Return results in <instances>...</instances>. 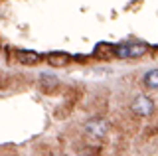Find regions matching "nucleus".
<instances>
[{"mask_svg":"<svg viewBox=\"0 0 158 156\" xmlns=\"http://www.w3.org/2000/svg\"><path fill=\"white\" fill-rule=\"evenodd\" d=\"M117 57L125 60V57H140L148 51V46L146 43H140V42H132V43H121V46L113 47Z\"/></svg>","mask_w":158,"mask_h":156,"instance_id":"1","label":"nucleus"},{"mask_svg":"<svg viewBox=\"0 0 158 156\" xmlns=\"http://www.w3.org/2000/svg\"><path fill=\"white\" fill-rule=\"evenodd\" d=\"M83 129H85L87 136H91V138H103L109 130V123L101 117H95V119H89Z\"/></svg>","mask_w":158,"mask_h":156,"instance_id":"2","label":"nucleus"},{"mask_svg":"<svg viewBox=\"0 0 158 156\" xmlns=\"http://www.w3.org/2000/svg\"><path fill=\"white\" fill-rule=\"evenodd\" d=\"M131 109H132V113L138 115V117H150L152 113H154V103H152L150 97L138 95V97H135V101L131 103Z\"/></svg>","mask_w":158,"mask_h":156,"instance_id":"3","label":"nucleus"},{"mask_svg":"<svg viewBox=\"0 0 158 156\" xmlns=\"http://www.w3.org/2000/svg\"><path fill=\"white\" fill-rule=\"evenodd\" d=\"M16 60L20 63H24V65H34V63H38L42 60V55H40L38 51H30V50H18L16 51Z\"/></svg>","mask_w":158,"mask_h":156,"instance_id":"4","label":"nucleus"},{"mask_svg":"<svg viewBox=\"0 0 158 156\" xmlns=\"http://www.w3.org/2000/svg\"><path fill=\"white\" fill-rule=\"evenodd\" d=\"M67 61H69V55H67V53H63V51H52V53H48V63L52 67H63V65H67Z\"/></svg>","mask_w":158,"mask_h":156,"instance_id":"5","label":"nucleus"},{"mask_svg":"<svg viewBox=\"0 0 158 156\" xmlns=\"http://www.w3.org/2000/svg\"><path fill=\"white\" fill-rule=\"evenodd\" d=\"M142 81H144V87H148V89H158V69L146 71Z\"/></svg>","mask_w":158,"mask_h":156,"instance_id":"6","label":"nucleus"}]
</instances>
